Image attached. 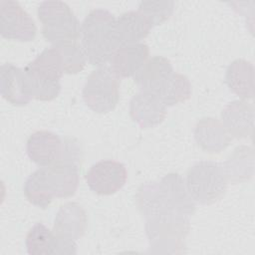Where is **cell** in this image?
<instances>
[{
  "label": "cell",
  "mask_w": 255,
  "mask_h": 255,
  "mask_svg": "<svg viewBox=\"0 0 255 255\" xmlns=\"http://www.w3.org/2000/svg\"><path fill=\"white\" fill-rule=\"evenodd\" d=\"M129 115L142 128L161 124L166 117V107L154 94L139 91L129 102Z\"/></svg>",
  "instance_id": "cell-11"
},
{
  "label": "cell",
  "mask_w": 255,
  "mask_h": 255,
  "mask_svg": "<svg viewBox=\"0 0 255 255\" xmlns=\"http://www.w3.org/2000/svg\"><path fill=\"white\" fill-rule=\"evenodd\" d=\"M66 143L61 137L48 130L33 132L26 143L29 158L39 166H48L64 159Z\"/></svg>",
  "instance_id": "cell-9"
},
{
  "label": "cell",
  "mask_w": 255,
  "mask_h": 255,
  "mask_svg": "<svg viewBox=\"0 0 255 255\" xmlns=\"http://www.w3.org/2000/svg\"><path fill=\"white\" fill-rule=\"evenodd\" d=\"M149 56L148 46L135 43L119 47L113 54L110 68L119 78L134 77L146 63Z\"/></svg>",
  "instance_id": "cell-15"
},
{
  "label": "cell",
  "mask_w": 255,
  "mask_h": 255,
  "mask_svg": "<svg viewBox=\"0 0 255 255\" xmlns=\"http://www.w3.org/2000/svg\"><path fill=\"white\" fill-rule=\"evenodd\" d=\"M0 34L8 40L29 42L34 40L37 32L33 18L15 1L0 2Z\"/></svg>",
  "instance_id": "cell-7"
},
{
  "label": "cell",
  "mask_w": 255,
  "mask_h": 255,
  "mask_svg": "<svg viewBox=\"0 0 255 255\" xmlns=\"http://www.w3.org/2000/svg\"><path fill=\"white\" fill-rule=\"evenodd\" d=\"M120 78L110 67L101 66L94 70L84 85L82 96L86 105L98 114L112 112L120 99Z\"/></svg>",
  "instance_id": "cell-6"
},
{
  "label": "cell",
  "mask_w": 255,
  "mask_h": 255,
  "mask_svg": "<svg viewBox=\"0 0 255 255\" xmlns=\"http://www.w3.org/2000/svg\"><path fill=\"white\" fill-rule=\"evenodd\" d=\"M225 82L229 90L243 100L254 97V66L251 62L237 59L226 70Z\"/></svg>",
  "instance_id": "cell-20"
},
{
  "label": "cell",
  "mask_w": 255,
  "mask_h": 255,
  "mask_svg": "<svg viewBox=\"0 0 255 255\" xmlns=\"http://www.w3.org/2000/svg\"><path fill=\"white\" fill-rule=\"evenodd\" d=\"M26 248L30 255H54L55 236L47 226L38 222L26 235Z\"/></svg>",
  "instance_id": "cell-22"
},
{
  "label": "cell",
  "mask_w": 255,
  "mask_h": 255,
  "mask_svg": "<svg viewBox=\"0 0 255 255\" xmlns=\"http://www.w3.org/2000/svg\"><path fill=\"white\" fill-rule=\"evenodd\" d=\"M185 184L195 202L208 205L223 197L228 182L221 164L203 160L188 169Z\"/></svg>",
  "instance_id": "cell-5"
},
{
  "label": "cell",
  "mask_w": 255,
  "mask_h": 255,
  "mask_svg": "<svg viewBox=\"0 0 255 255\" xmlns=\"http://www.w3.org/2000/svg\"><path fill=\"white\" fill-rule=\"evenodd\" d=\"M87 225L88 217L85 209L78 202L70 201L58 210L52 232L57 238L76 242L85 234Z\"/></svg>",
  "instance_id": "cell-10"
},
{
  "label": "cell",
  "mask_w": 255,
  "mask_h": 255,
  "mask_svg": "<svg viewBox=\"0 0 255 255\" xmlns=\"http://www.w3.org/2000/svg\"><path fill=\"white\" fill-rule=\"evenodd\" d=\"M81 46L93 66H105L120 47L116 18L106 9H94L81 24Z\"/></svg>",
  "instance_id": "cell-2"
},
{
  "label": "cell",
  "mask_w": 255,
  "mask_h": 255,
  "mask_svg": "<svg viewBox=\"0 0 255 255\" xmlns=\"http://www.w3.org/2000/svg\"><path fill=\"white\" fill-rule=\"evenodd\" d=\"M1 96L13 106H26L31 98L26 89L24 70L11 63H5L0 69Z\"/></svg>",
  "instance_id": "cell-17"
},
{
  "label": "cell",
  "mask_w": 255,
  "mask_h": 255,
  "mask_svg": "<svg viewBox=\"0 0 255 255\" xmlns=\"http://www.w3.org/2000/svg\"><path fill=\"white\" fill-rule=\"evenodd\" d=\"M128 171L126 166L117 160L104 159L93 164L86 174L89 188L99 195H111L126 184Z\"/></svg>",
  "instance_id": "cell-8"
},
{
  "label": "cell",
  "mask_w": 255,
  "mask_h": 255,
  "mask_svg": "<svg viewBox=\"0 0 255 255\" xmlns=\"http://www.w3.org/2000/svg\"><path fill=\"white\" fill-rule=\"evenodd\" d=\"M24 70L43 81L60 83V79L64 74V67L58 48L52 46L45 49Z\"/></svg>",
  "instance_id": "cell-21"
},
{
  "label": "cell",
  "mask_w": 255,
  "mask_h": 255,
  "mask_svg": "<svg viewBox=\"0 0 255 255\" xmlns=\"http://www.w3.org/2000/svg\"><path fill=\"white\" fill-rule=\"evenodd\" d=\"M156 96L166 108L174 106L190 98L191 84L186 76L174 72L166 85Z\"/></svg>",
  "instance_id": "cell-23"
},
{
  "label": "cell",
  "mask_w": 255,
  "mask_h": 255,
  "mask_svg": "<svg viewBox=\"0 0 255 255\" xmlns=\"http://www.w3.org/2000/svg\"><path fill=\"white\" fill-rule=\"evenodd\" d=\"M227 182L236 184L249 180L254 173V152L247 145L237 146L221 164Z\"/></svg>",
  "instance_id": "cell-19"
},
{
  "label": "cell",
  "mask_w": 255,
  "mask_h": 255,
  "mask_svg": "<svg viewBox=\"0 0 255 255\" xmlns=\"http://www.w3.org/2000/svg\"><path fill=\"white\" fill-rule=\"evenodd\" d=\"M55 47L58 48L61 54L65 74H78L85 68L86 63L88 62L87 57L82 46L78 42Z\"/></svg>",
  "instance_id": "cell-24"
},
{
  "label": "cell",
  "mask_w": 255,
  "mask_h": 255,
  "mask_svg": "<svg viewBox=\"0 0 255 255\" xmlns=\"http://www.w3.org/2000/svg\"><path fill=\"white\" fill-rule=\"evenodd\" d=\"M193 134L197 145L208 153H219L232 140L222 123L210 117L202 118L196 123Z\"/></svg>",
  "instance_id": "cell-16"
},
{
  "label": "cell",
  "mask_w": 255,
  "mask_h": 255,
  "mask_svg": "<svg viewBox=\"0 0 255 255\" xmlns=\"http://www.w3.org/2000/svg\"><path fill=\"white\" fill-rule=\"evenodd\" d=\"M145 233L149 242V252L159 254H180L189 232L188 216L161 210L147 215Z\"/></svg>",
  "instance_id": "cell-3"
},
{
  "label": "cell",
  "mask_w": 255,
  "mask_h": 255,
  "mask_svg": "<svg viewBox=\"0 0 255 255\" xmlns=\"http://www.w3.org/2000/svg\"><path fill=\"white\" fill-rule=\"evenodd\" d=\"M160 194L169 208L173 211L189 216L195 211V201L187 190L185 180L178 173H168L158 182Z\"/></svg>",
  "instance_id": "cell-12"
},
{
  "label": "cell",
  "mask_w": 255,
  "mask_h": 255,
  "mask_svg": "<svg viewBox=\"0 0 255 255\" xmlns=\"http://www.w3.org/2000/svg\"><path fill=\"white\" fill-rule=\"evenodd\" d=\"M221 120L223 127L232 137H252L254 107L251 103L244 100L229 103L221 113Z\"/></svg>",
  "instance_id": "cell-13"
},
{
  "label": "cell",
  "mask_w": 255,
  "mask_h": 255,
  "mask_svg": "<svg viewBox=\"0 0 255 255\" xmlns=\"http://www.w3.org/2000/svg\"><path fill=\"white\" fill-rule=\"evenodd\" d=\"M173 73V68L166 58L154 56L146 61L133 80L140 91L158 95Z\"/></svg>",
  "instance_id": "cell-14"
},
{
  "label": "cell",
  "mask_w": 255,
  "mask_h": 255,
  "mask_svg": "<svg viewBox=\"0 0 255 255\" xmlns=\"http://www.w3.org/2000/svg\"><path fill=\"white\" fill-rule=\"evenodd\" d=\"M78 186L79 167L76 161L60 160L31 173L25 181L24 194L29 202L45 209L55 197L74 195Z\"/></svg>",
  "instance_id": "cell-1"
},
{
  "label": "cell",
  "mask_w": 255,
  "mask_h": 255,
  "mask_svg": "<svg viewBox=\"0 0 255 255\" xmlns=\"http://www.w3.org/2000/svg\"><path fill=\"white\" fill-rule=\"evenodd\" d=\"M173 10V1H142L139 3L137 11L140 12L153 27L168 20Z\"/></svg>",
  "instance_id": "cell-25"
},
{
  "label": "cell",
  "mask_w": 255,
  "mask_h": 255,
  "mask_svg": "<svg viewBox=\"0 0 255 255\" xmlns=\"http://www.w3.org/2000/svg\"><path fill=\"white\" fill-rule=\"evenodd\" d=\"M43 37L53 46L78 42L81 25L68 4L63 1H44L38 7Z\"/></svg>",
  "instance_id": "cell-4"
},
{
  "label": "cell",
  "mask_w": 255,
  "mask_h": 255,
  "mask_svg": "<svg viewBox=\"0 0 255 255\" xmlns=\"http://www.w3.org/2000/svg\"><path fill=\"white\" fill-rule=\"evenodd\" d=\"M152 25L138 11H128L116 19V33L120 47L139 43L150 32Z\"/></svg>",
  "instance_id": "cell-18"
}]
</instances>
